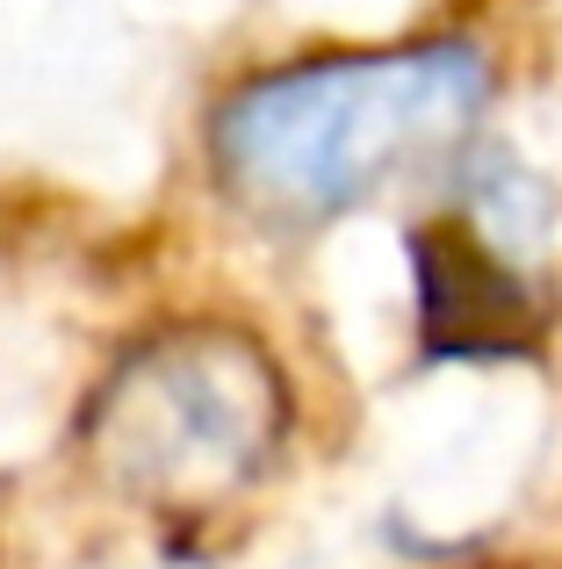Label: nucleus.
<instances>
[{"label":"nucleus","mask_w":562,"mask_h":569,"mask_svg":"<svg viewBox=\"0 0 562 569\" xmlns=\"http://www.w3.org/2000/svg\"><path fill=\"white\" fill-rule=\"evenodd\" d=\"M491 66L476 43L318 51L245 80L210 123V159L239 202L274 223H324L448 152L476 123Z\"/></svg>","instance_id":"obj_1"},{"label":"nucleus","mask_w":562,"mask_h":569,"mask_svg":"<svg viewBox=\"0 0 562 569\" xmlns=\"http://www.w3.org/2000/svg\"><path fill=\"white\" fill-rule=\"evenodd\" d=\"M94 447L116 483L239 490L281 447V376L239 332H173L138 347L101 389Z\"/></svg>","instance_id":"obj_2"}]
</instances>
